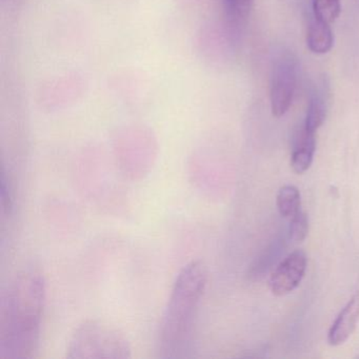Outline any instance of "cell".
<instances>
[{
	"instance_id": "10",
	"label": "cell",
	"mask_w": 359,
	"mask_h": 359,
	"mask_svg": "<svg viewBox=\"0 0 359 359\" xmlns=\"http://www.w3.org/2000/svg\"><path fill=\"white\" fill-rule=\"evenodd\" d=\"M277 209L283 217L292 218L300 211L302 196L296 187L287 184L279 190L276 198Z\"/></svg>"
},
{
	"instance_id": "4",
	"label": "cell",
	"mask_w": 359,
	"mask_h": 359,
	"mask_svg": "<svg viewBox=\"0 0 359 359\" xmlns=\"http://www.w3.org/2000/svg\"><path fill=\"white\" fill-rule=\"evenodd\" d=\"M298 62L290 52H283L274 60L270 83L272 115L280 118L291 108L297 83Z\"/></svg>"
},
{
	"instance_id": "11",
	"label": "cell",
	"mask_w": 359,
	"mask_h": 359,
	"mask_svg": "<svg viewBox=\"0 0 359 359\" xmlns=\"http://www.w3.org/2000/svg\"><path fill=\"white\" fill-rule=\"evenodd\" d=\"M314 18L331 25L341 13V0H312Z\"/></svg>"
},
{
	"instance_id": "6",
	"label": "cell",
	"mask_w": 359,
	"mask_h": 359,
	"mask_svg": "<svg viewBox=\"0 0 359 359\" xmlns=\"http://www.w3.org/2000/svg\"><path fill=\"white\" fill-rule=\"evenodd\" d=\"M359 323V292H356L348 304L340 311L327 334V341L331 346L344 344L351 337Z\"/></svg>"
},
{
	"instance_id": "3",
	"label": "cell",
	"mask_w": 359,
	"mask_h": 359,
	"mask_svg": "<svg viewBox=\"0 0 359 359\" xmlns=\"http://www.w3.org/2000/svg\"><path fill=\"white\" fill-rule=\"evenodd\" d=\"M69 359H129L132 348L125 334L104 321H83L73 332L67 348Z\"/></svg>"
},
{
	"instance_id": "13",
	"label": "cell",
	"mask_w": 359,
	"mask_h": 359,
	"mask_svg": "<svg viewBox=\"0 0 359 359\" xmlns=\"http://www.w3.org/2000/svg\"><path fill=\"white\" fill-rule=\"evenodd\" d=\"M290 238L295 243H302L309 234L308 215L300 210L291 218L290 222Z\"/></svg>"
},
{
	"instance_id": "2",
	"label": "cell",
	"mask_w": 359,
	"mask_h": 359,
	"mask_svg": "<svg viewBox=\"0 0 359 359\" xmlns=\"http://www.w3.org/2000/svg\"><path fill=\"white\" fill-rule=\"evenodd\" d=\"M207 279L199 260L184 266L176 277L159 325V341L165 352L180 350L190 338Z\"/></svg>"
},
{
	"instance_id": "1",
	"label": "cell",
	"mask_w": 359,
	"mask_h": 359,
	"mask_svg": "<svg viewBox=\"0 0 359 359\" xmlns=\"http://www.w3.org/2000/svg\"><path fill=\"white\" fill-rule=\"evenodd\" d=\"M46 302L45 279L36 272L18 275L3 304L0 355L4 358L30 357L39 344Z\"/></svg>"
},
{
	"instance_id": "7",
	"label": "cell",
	"mask_w": 359,
	"mask_h": 359,
	"mask_svg": "<svg viewBox=\"0 0 359 359\" xmlns=\"http://www.w3.org/2000/svg\"><path fill=\"white\" fill-rule=\"evenodd\" d=\"M330 88L325 81L315 86L309 100L304 129L310 133L316 134L323 125L329 110Z\"/></svg>"
},
{
	"instance_id": "12",
	"label": "cell",
	"mask_w": 359,
	"mask_h": 359,
	"mask_svg": "<svg viewBox=\"0 0 359 359\" xmlns=\"http://www.w3.org/2000/svg\"><path fill=\"white\" fill-rule=\"evenodd\" d=\"M229 18L235 22L247 20L251 12L253 0H224Z\"/></svg>"
},
{
	"instance_id": "5",
	"label": "cell",
	"mask_w": 359,
	"mask_h": 359,
	"mask_svg": "<svg viewBox=\"0 0 359 359\" xmlns=\"http://www.w3.org/2000/svg\"><path fill=\"white\" fill-rule=\"evenodd\" d=\"M308 258L302 250H296L277 266L270 279L271 292L275 296H285L293 292L304 279Z\"/></svg>"
},
{
	"instance_id": "8",
	"label": "cell",
	"mask_w": 359,
	"mask_h": 359,
	"mask_svg": "<svg viewBox=\"0 0 359 359\" xmlns=\"http://www.w3.org/2000/svg\"><path fill=\"white\" fill-rule=\"evenodd\" d=\"M316 152V136L302 128L296 138L291 156L292 170L296 174H304L310 169Z\"/></svg>"
},
{
	"instance_id": "9",
	"label": "cell",
	"mask_w": 359,
	"mask_h": 359,
	"mask_svg": "<svg viewBox=\"0 0 359 359\" xmlns=\"http://www.w3.org/2000/svg\"><path fill=\"white\" fill-rule=\"evenodd\" d=\"M331 25L313 18L306 31V47L313 54L323 55L329 53L334 46V34Z\"/></svg>"
}]
</instances>
